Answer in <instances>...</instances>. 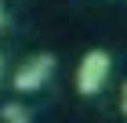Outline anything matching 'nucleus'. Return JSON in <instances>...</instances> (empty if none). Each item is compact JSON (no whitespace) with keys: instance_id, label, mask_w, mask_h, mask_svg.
I'll use <instances>...</instances> for the list:
<instances>
[{"instance_id":"obj_1","label":"nucleus","mask_w":127,"mask_h":123,"mask_svg":"<svg viewBox=\"0 0 127 123\" xmlns=\"http://www.w3.org/2000/svg\"><path fill=\"white\" fill-rule=\"evenodd\" d=\"M109 73H113V58H109V51H102V47L87 51V54L80 58V69H76V91H80L84 98L98 94V91L105 87Z\"/></svg>"},{"instance_id":"obj_2","label":"nucleus","mask_w":127,"mask_h":123,"mask_svg":"<svg viewBox=\"0 0 127 123\" xmlns=\"http://www.w3.org/2000/svg\"><path fill=\"white\" fill-rule=\"evenodd\" d=\"M51 76H55V54L40 51V54H33L29 62L18 65V73L11 76V87H15L18 94H33V91H40V87H47Z\"/></svg>"},{"instance_id":"obj_3","label":"nucleus","mask_w":127,"mask_h":123,"mask_svg":"<svg viewBox=\"0 0 127 123\" xmlns=\"http://www.w3.org/2000/svg\"><path fill=\"white\" fill-rule=\"evenodd\" d=\"M0 123H33V112L18 101H7L0 105Z\"/></svg>"},{"instance_id":"obj_4","label":"nucleus","mask_w":127,"mask_h":123,"mask_svg":"<svg viewBox=\"0 0 127 123\" xmlns=\"http://www.w3.org/2000/svg\"><path fill=\"white\" fill-rule=\"evenodd\" d=\"M124 112H127V83H124Z\"/></svg>"},{"instance_id":"obj_5","label":"nucleus","mask_w":127,"mask_h":123,"mask_svg":"<svg viewBox=\"0 0 127 123\" xmlns=\"http://www.w3.org/2000/svg\"><path fill=\"white\" fill-rule=\"evenodd\" d=\"M4 18H7V15H4V4H0V25H4Z\"/></svg>"},{"instance_id":"obj_6","label":"nucleus","mask_w":127,"mask_h":123,"mask_svg":"<svg viewBox=\"0 0 127 123\" xmlns=\"http://www.w3.org/2000/svg\"><path fill=\"white\" fill-rule=\"evenodd\" d=\"M0 69H4V62H0Z\"/></svg>"}]
</instances>
